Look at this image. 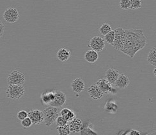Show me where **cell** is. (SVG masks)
<instances>
[{"mask_svg": "<svg viewBox=\"0 0 156 135\" xmlns=\"http://www.w3.org/2000/svg\"><path fill=\"white\" fill-rule=\"evenodd\" d=\"M147 43V39L141 29L125 30V37L121 52L133 58L136 53L144 48Z\"/></svg>", "mask_w": 156, "mask_h": 135, "instance_id": "cell-1", "label": "cell"}, {"mask_svg": "<svg viewBox=\"0 0 156 135\" xmlns=\"http://www.w3.org/2000/svg\"><path fill=\"white\" fill-rule=\"evenodd\" d=\"M58 110V107L53 106H49L44 109V122L45 125L50 126L55 123L59 116Z\"/></svg>", "mask_w": 156, "mask_h": 135, "instance_id": "cell-2", "label": "cell"}, {"mask_svg": "<svg viewBox=\"0 0 156 135\" xmlns=\"http://www.w3.org/2000/svg\"><path fill=\"white\" fill-rule=\"evenodd\" d=\"M6 96L9 99L12 100H19L24 95L25 89L23 85L9 84L6 88Z\"/></svg>", "mask_w": 156, "mask_h": 135, "instance_id": "cell-3", "label": "cell"}, {"mask_svg": "<svg viewBox=\"0 0 156 135\" xmlns=\"http://www.w3.org/2000/svg\"><path fill=\"white\" fill-rule=\"evenodd\" d=\"M25 82V76L18 69L13 70L7 77V82L9 84L23 85Z\"/></svg>", "mask_w": 156, "mask_h": 135, "instance_id": "cell-4", "label": "cell"}, {"mask_svg": "<svg viewBox=\"0 0 156 135\" xmlns=\"http://www.w3.org/2000/svg\"><path fill=\"white\" fill-rule=\"evenodd\" d=\"M115 40L113 44V48L120 51L122 47L123 46V41H124L125 37V30L121 27L116 28L115 30Z\"/></svg>", "mask_w": 156, "mask_h": 135, "instance_id": "cell-5", "label": "cell"}, {"mask_svg": "<svg viewBox=\"0 0 156 135\" xmlns=\"http://www.w3.org/2000/svg\"><path fill=\"white\" fill-rule=\"evenodd\" d=\"M3 17L6 23L10 24L15 23L18 21L19 18V12L15 8L9 7L4 12Z\"/></svg>", "mask_w": 156, "mask_h": 135, "instance_id": "cell-6", "label": "cell"}, {"mask_svg": "<svg viewBox=\"0 0 156 135\" xmlns=\"http://www.w3.org/2000/svg\"><path fill=\"white\" fill-rule=\"evenodd\" d=\"M88 47L91 50L100 52L105 48V41L100 36H95L90 39Z\"/></svg>", "mask_w": 156, "mask_h": 135, "instance_id": "cell-7", "label": "cell"}, {"mask_svg": "<svg viewBox=\"0 0 156 135\" xmlns=\"http://www.w3.org/2000/svg\"><path fill=\"white\" fill-rule=\"evenodd\" d=\"M28 117L31 119L33 125H38L44 122L43 111L36 109H32L28 112Z\"/></svg>", "mask_w": 156, "mask_h": 135, "instance_id": "cell-8", "label": "cell"}, {"mask_svg": "<svg viewBox=\"0 0 156 135\" xmlns=\"http://www.w3.org/2000/svg\"><path fill=\"white\" fill-rule=\"evenodd\" d=\"M97 85L104 94H109L116 93V90L113 88V85L109 83L105 78L101 79L97 82Z\"/></svg>", "mask_w": 156, "mask_h": 135, "instance_id": "cell-9", "label": "cell"}, {"mask_svg": "<svg viewBox=\"0 0 156 135\" xmlns=\"http://www.w3.org/2000/svg\"><path fill=\"white\" fill-rule=\"evenodd\" d=\"M66 100L67 96L66 94L60 91H56V90H55V99L51 103L49 106L60 107L66 104Z\"/></svg>", "mask_w": 156, "mask_h": 135, "instance_id": "cell-10", "label": "cell"}, {"mask_svg": "<svg viewBox=\"0 0 156 135\" xmlns=\"http://www.w3.org/2000/svg\"><path fill=\"white\" fill-rule=\"evenodd\" d=\"M88 93L90 97L95 100L101 99L104 95V93L102 92L99 86L97 85V84H93L88 88Z\"/></svg>", "mask_w": 156, "mask_h": 135, "instance_id": "cell-11", "label": "cell"}, {"mask_svg": "<svg viewBox=\"0 0 156 135\" xmlns=\"http://www.w3.org/2000/svg\"><path fill=\"white\" fill-rule=\"evenodd\" d=\"M130 84V79L126 74L121 73L117 78L114 84L116 87L120 89L126 88Z\"/></svg>", "mask_w": 156, "mask_h": 135, "instance_id": "cell-12", "label": "cell"}, {"mask_svg": "<svg viewBox=\"0 0 156 135\" xmlns=\"http://www.w3.org/2000/svg\"><path fill=\"white\" fill-rule=\"evenodd\" d=\"M71 87L74 93L80 94L83 92L85 88V83L81 78H77L71 83Z\"/></svg>", "mask_w": 156, "mask_h": 135, "instance_id": "cell-13", "label": "cell"}, {"mask_svg": "<svg viewBox=\"0 0 156 135\" xmlns=\"http://www.w3.org/2000/svg\"><path fill=\"white\" fill-rule=\"evenodd\" d=\"M55 90L44 92L41 94V100L44 105H50L51 103L55 99Z\"/></svg>", "mask_w": 156, "mask_h": 135, "instance_id": "cell-14", "label": "cell"}, {"mask_svg": "<svg viewBox=\"0 0 156 135\" xmlns=\"http://www.w3.org/2000/svg\"><path fill=\"white\" fill-rule=\"evenodd\" d=\"M119 75L120 73L118 70H116L112 68H110L106 71V75H105V79L113 85L115 84V81H116L117 78H118Z\"/></svg>", "mask_w": 156, "mask_h": 135, "instance_id": "cell-15", "label": "cell"}, {"mask_svg": "<svg viewBox=\"0 0 156 135\" xmlns=\"http://www.w3.org/2000/svg\"><path fill=\"white\" fill-rule=\"evenodd\" d=\"M68 124L70 128V132L78 133L81 131L83 123L82 121L80 118H75L73 120L68 122Z\"/></svg>", "mask_w": 156, "mask_h": 135, "instance_id": "cell-16", "label": "cell"}, {"mask_svg": "<svg viewBox=\"0 0 156 135\" xmlns=\"http://www.w3.org/2000/svg\"><path fill=\"white\" fill-rule=\"evenodd\" d=\"M84 58L87 62L90 64H94L99 59L98 52L93 50H89L84 54Z\"/></svg>", "mask_w": 156, "mask_h": 135, "instance_id": "cell-17", "label": "cell"}, {"mask_svg": "<svg viewBox=\"0 0 156 135\" xmlns=\"http://www.w3.org/2000/svg\"><path fill=\"white\" fill-rule=\"evenodd\" d=\"M70 57V51L66 48H61L57 51V57L59 61L66 62L69 59Z\"/></svg>", "mask_w": 156, "mask_h": 135, "instance_id": "cell-18", "label": "cell"}, {"mask_svg": "<svg viewBox=\"0 0 156 135\" xmlns=\"http://www.w3.org/2000/svg\"><path fill=\"white\" fill-rule=\"evenodd\" d=\"M60 114L62 117L66 118L67 122H70L76 118V113L73 110L68 108H63L60 111Z\"/></svg>", "mask_w": 156, "mask_h": 135, "instance_id": "cell-19", "label": "cell"}, {"mask_svg": "<svg viewBox=\"0 0 156 135\" xmlns=\"http://www.w3.org/2000/svg\"><path fill=\"white\" fill-rule=\"evenodd\" d=\"M147 61L151 65L156 66V47L152 48L147 55Z\"/></svg>", "mask_w": 156, "mask_h": 135, "instance_id": "cell-20", "label": "cell"}, {"mask_svg": "<svg viewBox=\"0 0 156 135\" xmlns=\"http://www.w3.org/2000/svg\"><path fill=\"white\" fill-rule=\"evenodd\" d=\"M105 109L106 111L110 113H115L118 109V106L113 101H108L106 102Z\"/></svg>", "mask_w": 156, "mask_h": 135, "instance_id": "cell-21", "label": "cell"}, {"mask_svg": "<svg viewBox=\"0 0 156 135\" xmlns=\"http://www.w3.org/2000/svg\"><path fill=\"white\" fill-rule=\"evenodd\" d=\"M56 129L60 135H69L71 133L68 124L63 126H57Z\"/></svg>", "mask_w": 156, "mask_h": 135, "instance_id": "cell-22", "label": "cell"}, {"mask_svg": "<svg viewBox=\"0 0 156 135\" xmlns=\"http://www.w3.org/2000/svg\"><path fill=\"white\" fill-rule=\"evenodd\" d=\"M112 30V27L108 23H103L101 27L99 28V32L101 35L106 36L107 34H108L109 32Z\"/></svg>", "mask_w": 156, "mask_h": 135, "instance_id": "cell-23", "label": "cell"}, {"mask_svg": "<svg viewBox=\"0 0 156 135\" xmlns=\"http://www.w3.org/2000/svg\"><path fill=\"white\" fill-rule=\"evenodd\" d=\"M115 31L112 30L111 32H109L108 34H107L106 36H105V41H106L109 44L113 45L114 40H115Z\"/></svg>", "mask_w": 156, "mask_h": 135, "instance_id": "cell-24", "label": "cell"}, {"mask_svg": "<svg viewBox=\"0 0 156 135\" xmlns=\"http://www.w3.org/2000/svg\"><path fill=\"white\" fill-rule=\"evenodd\" d=\"M131 0H120L119 6L122 10H129L131 8Z\"/></svg>", "mask_w": 156, "mask_h": 135, "instance_id": "cell-25", "label": "cell"}, {"mask_svg": "<svg viewBox=\"0 0 156 135\" xmlns=\"http://www.w3.org/2000/svg\"><path fill=\"white\" fill-rule=\"evenodd\" d=\"M142 4L141 0H131V10H137L141 8Z\"/></svg>", "mask_w": 156, "mask_h": 135, "instance_id": "cell-26", "label": "cell"}, {"mask_svg": "<svg viewBox=\"0 0 156 135\" xmlns=\"http://www.w3.org/2000/svg\"><path fill=\"white\" fill-rule=\"evenodd\" d=\"M56 122L58 126H63L68 124L67 120L66 118H64L63 117H62L61 115L58 116V117L57 118Z\"/></svg>", "mask_w": 156, "mask_h": 135, "instance_id": "cell-27", "label": "cell"}, {"mask_svg": "<svg viewBox=\"0 0 156 135\" xmlns=\"http://www.w3.org/2000/svg\"><path fill=\"white\" fill-rule=\"evenodd\" d=\"M21 125L24 128H28L33 125V124L31 119L28 117L21 121Z\"/></svg>", "mask_w": 156, "mask_h": 135, "instance_id": "cell-28", "label": "cell"}, {"mask_svg": "<svg viewBox=\"0 0 156 135\" xmlns=\"http://www.w3.org/2000/svg\"><path fill=\"white\" fill-rule=\"evenodd\" d=\"M17 116V118L19 120H21V121L28 117V112H27L26 111H24V110H21L20 111H19Z\"/></svg>", "mask_w": 156, "mask_h": 135, "instance_id": "cell-29", "label": "cell"}, {"mask_svg": "<svg viewBox=\"0 0 156 135\" xmlns=\"http://www.w3.org/2000/svg\"><path fill=\"white\" fill-rule=\"evenodd\" d=\"M4 32H5V25L2 21H0V38L3 36Z\"/></svg>", "mask_w": 156, "mask_h": 135, "instance_id": "cell-30", "label": "cell"}, {"mask_svg": "<svg viewBox=\"0 0 156 135\" xmlns=\"http://www.w3.org/2000/svg\"><path fill=\"white\" fill-rule=\"evenodd\" d=\"M129 135H140V133L137 130H132L130 132Z\"/></svg>", "mask_w": 156, "mask_h": 135, "instance_id": "cell-31", "label": "cell"}, {"mask_svg": "<svg viewBox=\"0 0 156 135\" xmlns=\"http://www.w3.org/2000/svg\"><path fill=\"white\" fill-rule=\"evenodd\" d=\"M153 73H154V75L156 77V66L155 68L154 69V71H153Z\"/></svg>", "mask_w": 156, "mask_h": 135, "instance_id": "cell-32", "label": "cell"}]
</instances>
